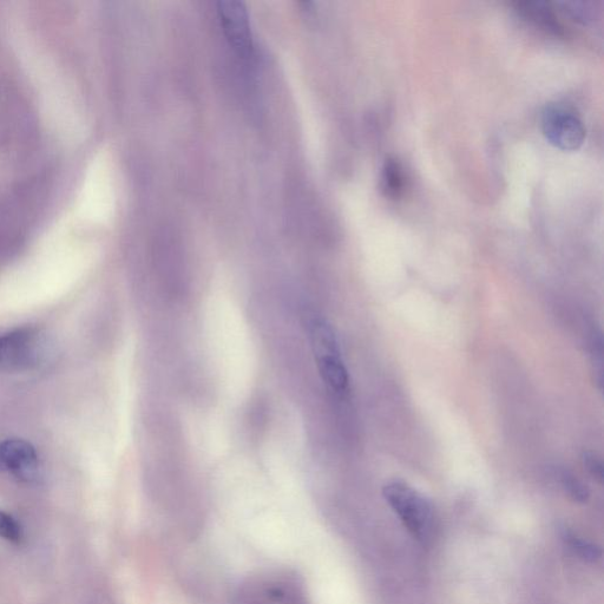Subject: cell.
Here are the masks:
<instances>
[{
  "label": "cell",
  "instance_id": "6",
  "mask_svg": "<svg viewBox=\"0 0 604 604\" xmlns=\"http://www.w3.org/2000/svg\"><path fill=\"white\" fill-rule=\"evenodd\" d=\"M517 10L524 18L529 19L541 29L550 34L562 36L564 28L549 4L542 2H522L517 4Z\"/></svg>",
  "mask_w": 604,
  "mask_h": 604
},
{
  "label": "cell",
  "instance_id": "2",
  "mask_svg": "<svg viewBox=\"0 0 604 604\" xmlns=\"http://www.w3.org/2000/svg\"><path fill=\"white\" fill-rule=\"evenodd\" d=\"M385 500L417 540L424 541L432 524L431 505L415 489L402 482L385 485Z\"/></svg>",
  "mask_w": 604,
  "mask_h": 604
},
{
  "label": "cell",
  "instance_id": "3",
  "mask_svg": "<svg viewBox=\"0 0 604 604\" xmlns=\"http://www.w3.org/2000/svg\"><path fill=\"white\" fill-rule=\"evenodd\" d=\"M542 129L548 141L563 150H574L586 139L580 117L562 104H551L542 115Z\"/></svg>",
  "mask_w": 604,
  "mask_h": 604
},
{
  "label": "cell",
  "instance_id": "4",
  "mask_svg": "<svg viewBox=\"0 0 604 604\" xmlns=\"http://www.w3.org/2000/svg\"><path fill=\"white\" fill-rule=\"evenodd\" d=\"M0 465L23 482H34L41 474V464L34 446L22 439L0 443Z\"/></svg>",
  "mask_w": 604,
  "mask_h": 604
},
{
  "label": "cell",
  "instance_id": "9",
  "mask_svg": "<svg viewBox=\"0 0 604 604\" xmlns=\"http://www.w3.org/2000/svg\"><path fill=\"white\" fill-rule=\"evenodd\" d=\"M560 477L563 489L568 492V495L573 498L574 501L581 503L588 501L589 490L580 479H577L568 471H562Z\"/></svg>",
  "mask_w": 604,
  "mask_h": 604
},
{
  "label": "cell",
  "instance_id": "5",
  "mask_svg": "<svg viewBox=\"0 0 604 604\" xmlns=\"http://www.w3.org/2000/svg\"><path fill=\"white\" fill-rule=\"evenodd\" d=\"M218 11L223 31L233 48L242 56L251 55L253 41L245 5L235 0H222Z\"/></svg>",
  "mask_w": 604,
  "mask_h": 604
},
{
  "label": "cell",
  "instance_id": "1",
  "mask_svg": "<svg viewBox=\"0 0 604 604\" xmlns=\"http://www.w3.org/2000/svg\"><path fill=\"white\" fill-rule=\"evenodd\" d=\"M48 356V341L37 328L25 327L0 336V369L30 370Z\"/></svg>",
  "mask_w": 604,
  "mask_h": 604
},
{
  "label": "cell",
  "instance_id": "8",
  "mask_svg": "<svg viewBox=\"0 0 604 604\" xmlns=\"http://www.w3.org/2000/svg\"><path fill=\"white\" fill-rule=\"evenodd\" d=\"M383 189L392 199L399 198L404 192L405 176L403 168L395 159L386 160L382 174Z\"/></svg>",
  "mask_w": 604,
  "mask_h": 604
},
{
  "label": "cell",
  "instance_id": "12",
  "mask_svg": "<svg viewBox=\"0 0 604 604\" xmlns=\"http://www.w3.org/2000/svg\"><path fill=\"white\" fill-rule=\"evenodd\" d=\"M582 462L584 468H586L590 475L602 482L603 479V464L599 457L594 452H584L582 456Z\"/></svg>",
  "mask_w": 604,
  "mask_h": 604
},
{
  "label": "cell",
  "instance_id": "10",
  "mask_svg": "<svg viewBox=\"0 0 604 604\" xmlns=\"http://www.w3.org/2000/svg\"><path fill=\"white\" fill-rule=\"evenodd\" d=\"M571 549L575 551L583 560L595 562L601 557V549L594 544L581 540L573 534L564 536Z\"/></svg>",
  "mask_w": 604,
  "mask_h": 604
},
{
  "label": "cell",
  "instance_id": "11",
  "mask_svg": "<svg viewBox=\"0 0 604 604\" xmlns=\"http://www.w3.org/2000/svg\"><path fill=\"white\" fill-rule=\"evenodd\" d=\"M0 538L11 543H19L23 538L21 525L2 510H0Z\"/></svg>",
  "mask_w": 604,
  "mask_h": 604
},
{
  "label": "cell",
  "instance_id": "7",
  "mask_svg": "<svg viewBox=\"0 0 604 604\" xmlns=\"http://www.w3.org/2000/svg\"><path fill=\"white\" fill-rule=\"evenodd\" d=\"M317 363L321 377L328 386L337 392H344L347 389L349 374L340 358V353L319 357Z\"/></svg>",
  "mask_w": 604,
  "mask_h": 604
}]
</instances>
